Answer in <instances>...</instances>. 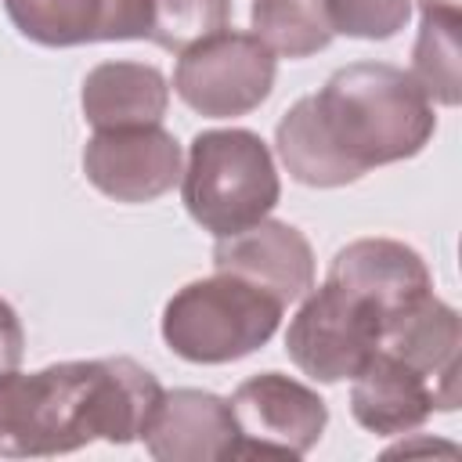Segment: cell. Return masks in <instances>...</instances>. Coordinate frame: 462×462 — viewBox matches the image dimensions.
I'll return each instance as SVG.
<instances>
[{"instance_id":"d6986e66","label":"cell","mask_w":462,"mask_h":462,"mask_svg":"<svg viewBox=\"0 0 462 462\" xmlns=\"http://www.w3.org/2000/svg\"><path fill=\"white\" fill-rule=\"evenodd\" d=\"M415 0H325L332 32L354 40H390L411 18Z\"/></svg>"},{"instance_id":"52a82bcc","label":"cell","mask_w":462,"mask_h":462,"mask_svg":"<svg viewBox=\"0 0 462 462\" xmlns=\"http://www.w3.org/2000/svg\"><path fill=\"white\" fill-rule=\"evenodd\" d=\"M227 404L238 426L235 458H303L321 440L328 422V408L318 397V390L282 372L249 375L245 383H238Z\"/></svg>"},{"instance_id":"5bb4252c","label":"cell","mask_w":462,"mask_h":462,"mask_svg":"<svg viewBox=\"0 0 462 462\" xmlns=\"http://www.w3.org/2000/svg\"><path fill=\"white\" fill-rule=\"evenodd\" d=\"M350 379V415L375 437L411 433L437 411L430 379L383 346H375Z\"/></svg>"},{"instance_id":"30bf717a","label":"cell","mask_w":462,"mask_h":462,"mask_svg":"<svg viewBox=\"0 0 462 462\" xmlns=\"http://www.w3.org/2000/svg\"><path fill=\"white\" fill-rule=\"evenodd\" d=\"M379 346L411 365L430 379L437 393V411L458 408V372H462V325L458 310L426 292L411 307L383 321Z\"/></svg>"},{"instance_id":"44dd1931","label":"cell","mask_w":462,"mask_h":462,"mask_svg":"<svg viewBox=\"0 0 462 462\" xmlns=\"http://www.w3.org/2000/svg\"><path fill=\"white\" fill-rule=\"evenodd\" d=\"M422 14H455L462 18V0H419Z\"/></svg>"},{"instance_id":"9c48e42d","label":"cell","mask_w":462,"mask_h":462,"mask_svg":"<svg viewBox=\"0 0 462 462\" xmlns=\"http://www.w3.org/2000/svg\"><path fill=\"white\" fill-rule=\"evenodd\" d=\"M213 267L235 278L253 282L282 303L303 300L314 289V249L307 235L285 220L263 217L260 224L217 238Z\"/></svg>"},{"instance_id":"9a60e30c","label":"cell","mask_w":462,"mask_h":462,"mask_svg":"<svg viewBox=\"0 0 462 462\" xmlns=\"http://www.w3.org/2000/svg\"><path fill=\"white\" fill-rule=\"evenodd\" d=\"M79 105L94 130L152 126L166 116L170 83L155 65L144 61H101L87 72Z\"/></svg>"},{"instance_id":"7c38bea8","label":"cell","mask_w":462,"mask_h":462,"mask_svg":"<svg viewBox=\"0 0 462 462\" xmlns=\"http://www.w3.org/2000/svg\"><path fill=\"white\" fill-rule=\"evenodd\" d=\"M11 25L40 47L144 40L148 0H4Z\"/></svg>"},{"instance_id":"277c9868","label":"cell","mask_w":462,"mask_h":462,"mask_svg":"<svg viewBox=\"0 0 462 462\" xmlns=\"http://www.w3.org/2000/svg\"><path fill=\"white\" fill-rule=\"evenodd\" d=\"M285 303L245 278L217 271L188 282L162 307L166 346L191 365H227L260 350L282 321Z\"/></svg>"},{"instance_id":"ba28073f","label":"cell","mask_w":462,"mask_h":462,"mask_svg":"<svg viewBox=\"0 0 462 462\" xmlns=\"http://www.w3.org/2000/svg\"><path fill=\"white\" fill-rule=\"evenodd\" d=\"M180 141L162 126H119L94 130L83 144L87 180L116 202H155L180 180Z\"/></svg>"},{"instance_id":"ffe728a7","label":"cell","mask_w":462,"mask_h":462,"mask_svg":"<svg viewBox=\"0 0 462 462\" xmlns=\"http://www.w3.org/2000/svg\"><path fill=\"white\" fill-rule=\"evenodd\" d=\"M25 357V328L18 321V310L0 300V375L18 368Z\"/></svg>"},{"instance_id":"e0dca14e","label":"cell","mask_w":462,"mask_h":462,"mask_svg":"<svg viewBox=\"0 0 462 462\" xmlns=\"http://www.w3.org/2000/svg\"><path fill=\"white\" fill-rule=\"evenodd\" d=\"M253 32L282 58H310L336 36L325 0H253Z\"/></svg>"},{"instance_id":"8fae6325","label":"cell","mask_w":462,"mask_h":462,"mask_svg":"<svg viewBox=\"0 0 462 462\" xmlns=\"http://www.w3.org/2000/svg\"><path fill=\"white\" fill-rule=\"evenodd\" d=\"M141 440L159 462H224L235 458L238 426L224 397L184 386L162 390Z\"/></svg>"},{"instance_id":"4fadbf2b","label":"cell","mask_w":462,"mask_h":462,"mask_svg":"<svg viewBox=\"0 0 462 462\" xmlns=\"http://www.w3.org/2000/svg\"><path fill=\"white\" fill-rule=\"evenodd\" d=\"M328 282L368 300L383 321L433 292L426 260L397 238H357L343 245L328 263Z\"/></svg>"},{"instance_id":"8992f818","label":"cell","mask_w":462,"mask_h":462,"mask_svg":"<svg viewBox=\"0 0 462 462\" xmlns=\"http://www.w3.org/2000/svg\"><path fill=\"white\" fill-rule=\"evenodd\" d=\"M379 336L383 314L357 292L325 278V285L310 289L292 314L285 354L303 375L318 383H343L372 357Z\"/></svg>"},{"instance_id":"5b68a950","label":"cell","mask_w":462,"mask_h":462,"mask_svg":"<svg viewBox=\"0 0 462 462\" xmlns=\"http://www.w3.org/2000/svg\"><path fill=\"white\" fill-rule=\"evenodd\" d=\"M274 72L278 58L256 32L220 29L180 51L173 90L206 119H235L267 101Z\"/></svg>"},{"instance_id":"7a4b0ae2","label":"cell","mask_w":462,"mask_h":462,"mask_svg":"<svg viewBox=\"0 0 462 462\" xmlns=\"http://www.w3.org/2000/svg\"><path fill=\"white\" fill-rule=\"evenodd\" d=\"M159 397V379L134 357L11 368L0 375V458H47L94 440L130 444Z\"/></svg>"},{"instance_id":"6da1fadb","label":"cell","mask_w":462,"mask_h":462,"mask_svg":"<svg viewBox=\"0 0 462 462\" xmlns=\"http://www.w3.org/2000/svg\"><path fill=\"white\" fill-rule=\"evenodd\" d=\"M437 130L433 101L386 61L336 69L274 126V148L307 188H343L368 170L419 155Z\"/></svg>"},{"instance_id":"2e32d148","label":"cell","mask_w":462,"mask_h":462,"mask_svg":"<svg viewBox=\"0 0 462 462\" xmlns=\"http://www.w3.org/2000/svg\"><path fill=\"white\" fill-rule=\"evenodd\" d=\"M462 18L455 14H422L419 36L411 47L408 76L433 105L455 108L462 101Z\"/></svg>"},{"instance_id":"ac0fdd59","label":"cell","mask_w":462,"mask_h":462,"mask_svg":"<svg viewBox=\"0 0 462 462\" xmlns=\"http://www.w3.org/2000/svg\"><path fill=\"white\" fill-rule=\"evenodd\" d=\"M227 18H231V0H148L144 40L180 54L191 43L227 29Z\"/></svg>"},{"instance_id":"3957f363","label":"cell","mask_w":462,"mask_h":462,"mask_svg":"<svg viewBox=\"0 0 462 462\" xmlns=\"http://www.w3.org/2000/svg\"><path fill=\"white\" fill-rule=\"evenodd\" d=\"M180 199L188 217L213 238L260 224L282 199L271 148L242 126L195 134L180 170Z\"/></svg>"}]
</instances>
